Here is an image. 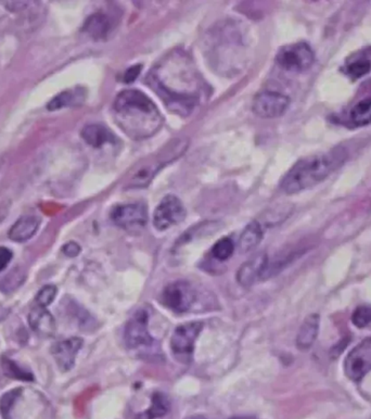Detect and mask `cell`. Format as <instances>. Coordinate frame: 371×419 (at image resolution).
I'll use <instances>...</instances> for the list:
<instances>
[{"label": "cell", "instance_id": "6da1fadb", "mask_svg": "<svg viewBox=\"0 0 371 419\" xmlns=\"http://www.w3.org/2000/svg\"><path fill=\"white\" fill-rule=\"evenodd\" d=\"M146 83L167 109L181 117H188L201 97L202 79L190 58L183 52L167 54L150 70Z\"/></svg>", "mask_w": 371, "mask_h": 419}, {"label": "cell", "instance_id": "7a4b0ae2", "mask_svg": "<svg viewBox=\"0 0 371 419\" xmlns=\"http://www.w3.org/2000/svg\"><path fill=\"white\" fill-rule=\"evenodd\" d=\"M112 113L118 126L134 140L151 137L162 127L160 110L138 89H126L116 96Z\"/></svg>", "mask_w": 371, "mask_h": 419}, {"label": "cell", "instance_id": "3957f363", "mask_svg": "<svg viewBox=\"0 0 371 419\" xmlns=\"http://www.w3.org/2000/svg\"><path fill=\"white\" fill-rule=\"evenodd\" d=\"M346 160V150L341 148L301 159L283 177L281 189L287 195H295L312 188L327 180Z\"/></svg>", "mask_w": 371, "mask_h": 419}, {"label": "cell", "instance_id": "277c9868", "mask_svg": "<svg viewBox=\"0 0 371 419\" xmlns=\"http://www.w3.org/2000/svg\"><path fill=\"white\" fill-rule=\"evenodd\" d=\"M187 148V144L185 142H173L169 146L166 151H162L159 158L152 159V160L147 161L142 164V168H138L135 171L134 174L130 177L128 180L127 187L130 188H142V187L148 186L151 180H154V177L158 174L159 171L169 163L171 161L178 158Z\"/></svg>", "mask_w": 371, "mask_h": 419}, {"label": "cell", "instance_id": "5b68a950", "mask_svg": "<svg viewBox=\"0 0 371 419\" xmlns=\"http://www.w3.org/2000/svg\"><path fill=\"white\" fill-rule=\"evenodd\" d=\"M278 66L288 72H304L315 62V52L307 42L283 46L276 56Z\"/></svg>", "mask_w": 371, "mask_h": 419}, {"label": "cell", "instance_id": "8992f818", "mask_svg": "<svg viewBox=\"0 0 371 419\" xmlns=\"http://www.w3.org/2000/svg\"><path fill=\"white\" fill-rule=\"evenodd\" d=\"M195 301V290L189 282L177 280L167 285L161 294V302L173 312L186 313Z\"/></svg>", "mask_w": 371, "mask_h": 419}, {"label": "cell", "instance_id": "52a82bcc", "mask_svg": "<svg viewBox=\"0 0 371 419\" xmlns=\"http://www.w3.org/2000/svg\"><path fill=\"white\" fill-rule=\"evenodd\" d=\"M371 370V337L350 350L344 362V372L353 381H360Z\"/></svg>", "mask_w": 371, "mask_h": 419}, {"label": "cell", "instance_id": "ba28073f", "mask_svg": "<svg viewBox=\"0 0 371 419\" xmlns=\"http://www.w3.org/2000/svg\"><path fill=\"white\" fill-rule=\"evenodd\" d=\"M290 105L288 96L278 91H264L258 93L253 101L252 109L258 117L274 119L285 115Z\"/></svg>", "mask_w": 371, "mask_h": 419}, {"label": "cell", "instance_id": "9c48e42d", "mask_svg": "<svg viewBox=\"0 0 371 419\" xmlns=\"http://www.w3.org/2000/svg\"><path fill=\"white\" fill-rule=\"evenodd\" d=\"M186 209L174 195L164 197L154 213V225L158 231H166L185 219Z\"/></svg>", "mask_w": 371, "mask_h": 419}, {"label": "cell", "instance_id": "30bf717a", "mask_svg": "<svg viewBox=\"0 0 371 419\" xmlns=\"http://www.w3.org/2000/svg\"><path fill=\"white\" fill-rule=\"evenodd\" d=\"M111 219L116 226L135 231L144 227L148 222V211L144 203L119 205L112 210Z\"/></svg>", "mask_w": 371, "mask_h": 419}, {"label": "cell", "instance_id": "8fae6325", "mask_svg": "<svg viewBox=\"0 0 371 419\" xmlns=\"http://www.w3.org/2000/svg\"><path fill=\"white\" fill-rule=\"evenodd\" d=\"M149 316L144 310H139L127 321L124 331V340L130 349L150 347L154 338L149 333Z\"/></svg>", "mask_w": 371, "mask_h": 419}, {"label": "cell", "instance_id": "7c38bea8", "mask_svg": "<svg viewBox=\"0 0 371 419\" xmlns=\"http://www.w3.org/2000/svg\"><path fill=\"white\" fill-rule=\"evenodd\" d=\"M202 329L203 323L201 321H189L176 327L171 339L173 353L179 357H191L195 350V340Z\"/></svg>", "mask_w": 371, "mask_h": 419}, {"label": "cell", "instance_id": "4fadbf2b", "mask_svg": "<svg viewBox=\"0 0 371 419\" xmlns=\"http://www.w3.org/2000/svg\"><path fill=\"white\" fill-rule=\"evenodd\" d=\"M83 347V339L79 337L69 338L65 340L55 343L52 354L62 372L72 369L76 360L77 353Z\"/></svg>", "mask_w": 371, "mask_h": 419}, {"label": "cell", "instance_id": "5bb4252c", "mask_svg": "<svg viewBox=\"0 0 371 419\" xmlns=\"http://www.w3.org/2000/svg\"><path fill=\"white\" fill-rule=\"evenodd\" d=\"M268 264L266 253H258L244 262L237 272V282L242 287H251L258 280H262L263 274Z\"/></svg>", "mask_w": 371, "mask_h": 419}, {"label": "cell", "instance_id": "9a60e30c", "mask_svg": "<svg viewBox=\"0 0 371 419\" xmlns=\"http://www.w3.org/2000/svg\"><path fill=\"white\" fill-rule=\"evenodd\" d=\"M40 222L42 221L40 217H34V215L20 217L9 229L8 236L12 241H16V243L28 241L38 233Z\"/></svg>", "mask_w": 371, "mask_h": 419}, {"label": "cell", "instance_id": "2e32d148", "mask_svg": "<svg viewBox=\"0 0 371 419\" xmlns=\"http://www.w3.org/2000/svg\"><path fill=\"white\" fill-rule=\"evenodd\" d=\"M320 316L317 313L309 314L299 327L297 335V347L301 351H307L313 347L319 333Z\"/></svg>", "mask_w": 371, "mask_h": 419}, {"label": "cell", "instance_id": "e0dca14e", "mask_svg": "<svg viewBox=\"0 0 371 419\" xmlns=\"http://www.w3.org/2000/svg\"><path fill=\"white\" fill-rule=\"evenodd\" d=\"M28 324L30 328L42 337H50L56 331V321L46 308L36 306L28 315Z\"/></svg>", "mask_w": 371, "mask_h": 419}, {"label": "cell", "instance_id": "ac0fdd59", "mask_svg": "<svg viewBox=\"0 0 371 419\" xmlns=\"http://www.w3.org/2000/svg\"><path fill=\"white\" fill-rule=\"evenodd\" d=\"M81 138L93 148H103L105 144H116V137L103 124H89L81 130Z\"/></svg>", "mask_w": 371, "mask_h": 419}, {"label": "cell", "instance_id": "d6986e66", "mask_svg": "<svg viewBox=\"0 0 371 419\" xmlns=\"http://www.w3.org/2000/svg\"><path fill=\"white\" fill-rule=\"evenodd\" d=\"M112 28H113V22L111 18L103 12H97L91 16L83 26L84 32L97 40L108 38Z\"/></svg>", "mask_w": 371, "mask_h": 419}, {"label": "cell", "instance_id": "ffe728a7", "mask_svg": "<svg viewBox=\"0 0 371 419\" xmlns=\"http://www.w3.org/2000/svg\"><path fill=\"white\" fill-rule=\"evenodd\" d=\"M369 52L370 48L363 52V54L350 57L342 68V72L353 81L368 74L371 71V52Z\"/></svg>", "mask_w": 371, "mask_h": 419}, {"label": "cell", "instance_id": "44dd1931", "mask_svg": "<svg viewBox=\"0 0 371 419\" xmlns=\"http://www.w3.org/2000/svg\"><path fill=\"white\" fill-rule=\"evenodd\" d=\"M262 225L258 221H253L246 225L239 238V249L242 253L256 249L263 239Z\"/></svg>", "mask_w": 371, "mask_h": 419}, {"label": "cell", "instance_id": "7402d4cb", "mask_svg": "<svg viewBox=\"0 0 371 419\" xmlns=\"http://www.w3.org/2000/svg\"><path fill=\"white\" fill-rule=\"evenodd\" d=\"M348 121L353 126H363L371 123V96L360 99L350 108Z\"/></svg>", "mask_w": 371, "mask_h": 419}, {"label": "cell", "instance_id": "603a6c76", "mask_svg": "<svg viewBox=\"0 0 371 419\" xmlns=\"http://www.w3.org/2000/svg\"><path fill=\"white\" fill-rule=\"evenodd\" d=\"M85 98L83 91L75 89V91H67L59 93L47 105L49 111H56L62 108L70 107V105H79Z\"/></svg>", "mask_w": 371, "mask_h": 419}, {"label": "cell", "instance_id": "cb8c5ba5", "mask_svg": "<svg viewBox=\"0 0 371 419\" xmlns=\"http://www.w3.org/2000/svg\"><path fill=\"white\" fill-rule=\"evenodd\" d=\"M170 411V402L166 396L160 392H156L152 396V404L146 412L138 415L136 419H156L164 416Z\"/></svg>", "mask_w": 371, "mask_h": 419}, {"label": "cell", "instance_id": "d4e9b609", "mask_svg": "<svg viewBox=\"0 0 371 419\" xmlns=\"http://www.w3.org/2000/svg\"><path fill=\"white\" fill-rule=\"evenodd\" d=\"M1 367H3L4 374L12 379L21 380V381H33L35 379L30 370L22 367L9 357L1 359Z\"/></svg>", "mask_w": 371, "mask_h": 419}, {"label": "cell", "instance_id": "484cf974", "mask_svg": "<svg viewBox=\"0 0 371 419\" xmlns=\"http://www.w3.org/2000/svg\"><path fill=\"white\" fill-rule=\"evenodd\" d=\"M234 251V243L230 238L224 237L218 240L212 248V256L218 261H227Z\"/></svg>", "mask_w": 371, "mask_h": 419}, {"label": "cell", "instance_id": "4316f807", "mask_svg": "<svg viewBox=\"0 0 371 419\" xmlns=\"http://www.w3.org/2000/svg\"><path fill=\"white\" fill-rule=\"evenodd\" d=\"M353 324L358 328H365L371 324V305L363 304L358 306L352 315Z\"/></svg>", "mask_w": 371, "mask_h": 419}, {"label": "cell", "instance_id": "83f0119b", "mask_svg": "<svg viewBox=\"0 0 371 419\" xmlns=\"http://www.w3.org/2000/svg\"><path fill=\"white\" fill-rule=\"evenodd\" d=\"M57 292H58V289L54 285H47V286L42 287L36 294L35 301L38 306L47 308L48 305L52 304L56 298Z\"/></svg>", "mask_w": 371, "mask_h": 419}, {"label": "cell", "instance_id": "f1b7e54d", "mask_svg": "<svg viewBox=\"0 0 371 419\" xmlns=\"http://www.w3.org/2000/svg\"><path fill=\"white\" fill-rule=\"evenodd\" d=\"M13 258L11 250L6 247H0V272L7 268Z\"/></svg>", "mask_w": 371, "mask_h": 419}, {"label": "cell", "instance_id": "f546056e", "mask_svg": "<svg viewBox=\"0 0 371 419\" xmlns=\"http://www.w3.org/2000/svg\"><path fill=\"white\" fill-rule=\"evenodd\" d=\"M142 64H137V66L130 67V69L126 70L125 74H124V82L130 83L135 82V79L139 76L140 72H142Z\"/></svg>", "mask_w": 371, "mask_h": 419}, {"label": "cell", "instance_id": "4dcf8cb0", "mask_svg": "<svg viewBox=\"0 0 371 419\" xmlns=\"http://www.w3.org/2000/svg\"><path fill=\"white\" fill-rule=\"evenodd\" d=\"M62 252L65 256H69V258H75L81 252V247H79V243H74V241H70V243H65L63 246Z\"/></svg>", "mask_w": 371, "mask_h": 419}, {"label": "cell", "instance_id": "1f68e13d", "mask_svg": "<svg viewBox=\"0 0 371 419\" xmlns=\"http://www.w3.org/2000/svg\"><path fill=\"white\" fill-rule=\"evenodd\" d=\"M195 419H203V418H195Z\"/></svg>", "mask_w": 371, "mask_h": 419}, {"label": "cell", "instance_id": "d6a6232c", "mask_svg": "<svg viewBox=\"0 0 371 419\" xmlns=\"http://www.w3.org/2000/svg\"><path fill=\"white\" fill-rule=\"evenodd\" d=\"M232 419H239V418H232Z\"/></svg>", "mask_w": 371, "mask_h": 419}]
</instances>
